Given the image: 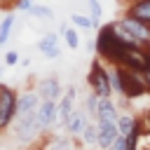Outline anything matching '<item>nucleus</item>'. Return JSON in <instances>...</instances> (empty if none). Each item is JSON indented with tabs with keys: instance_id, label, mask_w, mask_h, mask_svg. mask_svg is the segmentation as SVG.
<instances>
[{
	"instance_id": "f257e3e1",
	"label": "nucleus",
	"mask_w": 150,
	"mask_h": 150,
	"mask_svg": "<svg viewBox=\"0 0 150 150\" xmlns=\"http://www.w3.org/2000/svg\"><path fill=\"white\" fill-rule=\"evenodd\" d=\"M110 80H112L115 94L122 101H136V98L150 94L145 82H143V75L136 73V70H129V68H122V66H110Z\"/></svg>"
},
{
	"instance_id": "f03ea898",
	"label": "nucleus",
	"mask_w": 150,
	"mask_h": 150,
	"mask_svg": "<svg viewBox=\"0 0 150 150\" xmlns=\"http://www.w3.org/2000/svg\"><path fill=\"white\" fill-rule=\"evenodd\" d=\"M94 52H96V59H101V61L108 63V66H120V63H122V52H124V47L117 42L115 33H112V21L101 23V28L96 30Z\"/></svg>"
},
{
	"instance_id": "7ed1b4c3",
	"label": "nucleus",
	"mask_w": 150,
	"mask_h": 150,
	"mask_svg": "<svg viewBox=\"0 0 150 150\" xmlns=\"http://www.w3.org/2000/svg\"><path fill=\"white\" fill-rule=\"evenodd\" d=\"M87 87L96 96H115L112 80H110V66L103 63L101 59H94L87 73Z\"/></svg>"
},
{
	"instance_id": "20e7f679",
	"label": "nucleus",
	"mask_w": 150,
	"mask_h": 150,
	"mask_svg": "<svg viewBox=\"0 0 150 150\" xmlns=\"http://www.w3.org/2000/svg\"><path fill=\"white\" fill-rule=\"evenodd\" d=\"M12 136L19 145H33L35 141H42V134L38 129V120H35V112L33 115H23V117H16L14 124H12Z\"/></svg>"
},
{
	"instance_id": "39448f33",
	"label": "nucleus",
	"mask_w": 150,
	"mask_h": 150,
	"mask_svg": "<svg viewBox=\"0 0 150 150\" xmlns=\"http://www.w3.org/2000/svg\"><path fill=\"white\" fill-rule=\"evenodd\" d=\"M16 98H19V91L0 82V134L12 129L16 120Z\"/></svg>"
},
{
	"instance_id": "423d86ee",
	"label": "nucleus",
	"mask_w": 150,
	"mask_h": 150,
	"mask_svg": "<svg viewBox=\"0 0 150 150\" xmlns=\"http://www.w3.org/2000/svg\"><path fill=\"white\" fill-rule=\"evenodd\" d=\"M75 103H77V89H75L73 84H68L66 91H63V96L56 101V117H59V120H56V129H63V127L68 124L73 110L77 108Z\"/></svg>"
},
{
	"instance_id": "0eeeda50",
	"label": "nucleus",
	"mask_w": 150,
	"mask_h": 150,
	"mask_svg": "<svg viewBox=\"0 0 150 150\" xmlns=\"http://www.w3.org/2000/svg\"><path fill=\"white\" fill-rule=\"evenodd\" d=\"M35 91H38V96L42 101H59L66 89H63V84H61V80L56 75H45V77H40L35 82Z\"/></svg>"
},
{
	"instance_id": "6e6552de",
	"label": "nucleus",
	"mask_w": 150,
	"mask_h": 150,
	"mask_svg": "<svg viewBox=\"0 0 150 150\" xmlns=\"http://www.w3.org/2000/svg\"><path fill=\"white\" fill-rule=\"evenodd\" d=\"M35 120H38V129L42 136H47L49 131L56 129V101H40V108L35 112Z\"/></svg>"
},
{
	"instance_id": "1a4fd4ad",
	"label": "nucleus",
	"mask_w": 150,
	"mask_h": 150,
	"mask_svg": "<svg viewBox=\"0 0 150 150\" xmlns=\"http://www.w3.org/2000/svg\"><path fill=\"white\" fill-rule=\"evenodd\" d=\"M89 122H91V117L87 115V110H84V108H75L73 115H70V120H68V124L63 127V131H66L70 138L80 141L82 134H84V129L89 127Z\"/></svg>"
},
{
	"instance_id": "9d476101",
	"label": "nucleus",
	"mask_w": 150,
	"mask_h": 150,
	"mask_svg": "<svg viewBox=\"0 0 150 150\" xmlns=\"http://www.w3.org/2000/svg\"><path fill=\"white\" fill-rule=\"evenodd\" d=\"M96 129H98V143H96V148H98V150H110V145H112V143L117 141V136H120L117 122L96 120Z\"/></svg>"
},
{
	"instance_id": "9b49d317",
	"label": "nucleus",
	"mask_w": 150,
	"mask_h": 150,
	"mask_svg": "<svg viewBox=\"0 0 150 150\" xmlns=\"http://www.w3.org/2000/svg\"><path fill=\"white\" fill-rule=\"evenodd\" d=\"M40 150H75V138H70L66 131H49L47 136H42Z\"/></svg>"
},
{
	"instance_id": "f8f14e48",
	"label": "nucleus",
	"mask_w": 150,
	"mask_h": 150,
	"mask_svg": "<svg viewBox=\"0 0 150 150\" xmlns=\"http://www.w3.org/2000/svg\"><path fill=\"white\" fill-rule=\"evenodd\" d=\"M35 47H38V52H40L45 59H59V56H61V35L47 30V33L40 35V40H38Z\"/></svg>"
},
{
	"instance_id": "ddd939ff",
	"label": "nucleus",
	"mask_w": 150,
	"mask_h": 150,
	"mask_svg": "<svg viewBox=\"0 0 150 150\" xmlns=\"http://www.w3.org/2000/svg\"><path fill=\"white\" fill-rule=\"evenodd\" d=\"M40 96L35 89H26V91H19V98H16V117H23V115H33L38 112L40 108Z\"/></svg>"
},
{
	"instance_id": "4468645a",
	"label": "nucleus",
	"mask_w": 150,
	"mask_h": 150,
	"mask_svg": "<svg viewBox=\"0 0 150 150\" xmlns=\"http://www.w3.org/2000/svg\"><path fill=\"white\" fill-rule=\"evenodd\" d=\"M120 21H122V26L134 35V40H136L141 47H150V28H145L141 21H136V19H131V16H122Z\"/></svg>"
},
{
	"instance_id": "2eb2a0df",
	"label": "nucleus",
	"mask_w": 150,
	"mask_h": 150,
	"mask_svg": "<svg viewBox=\"0 0 150 150\" xmlns=\"http://www.w3.org/2000/svg\"><path fill=\"white\" fill-rule=\"evenodd\" d=\"M124 16H131L145 28H150V0H131L124 9Z\"/></svg>"
},
{
	"instance_id": "dca6fc26",
	"label": "nucleus",
	"mask_w": 150,
	"mask_h": 150,
	"mask_svg": "<svg viewBox=\"0 0 150 150\" xmlns=\"http://www.w3.org/2000/svg\"><path fill=\"white\" fill-rule=\"evenodd\" d=\"M120 117V105L115 103L112 96H98V105H96V120H110V122H117Z\"/></svg>"
},
{
	"instance_id": "f3484780",
	"label": "nucleus",
	"mask_w": 150,
	"mask_h": 150,
	"mask_svg": "<svg viewBox=\"0 0 150 150\" xmlns=\"http://www.w3.org/2000/svg\"><path fill=\"white\" fill-rule=\"evenodd\" d=\"M59 35H61V40L66 42L68 49H80V33H77V28L73 23L61 21L59 23Z\"/></svg>"
},
{
	"instance_id": "a211bd4d",
	"label": "nucleus",
	"mask_w": 150,
	"mask_h": 150,
	"mask_svg": "<svg viewBox=\"0 0 150 150\" xmlns=\"http://www.w3.org/2000/svg\"><path fill=\"white\" fill-rule=\"evenodd\" d=\"M14 23H16V16H14L12 12L0 19V47L9 42V35H12V30H14Z\"/></svg>"
},
{
	"instance_id": "6ab92c4d",
	"label": "nucleus",
	"mask_w": 150,
	"mask_h": 150,
	"mask_svg": "<svg viewBox=\"0 0 150 150\" xmlns=\"http://www.w3.org/2000/svg\"><path fill=\"white\" fill-rule=\"evenodd\" d=\"M28 14L35 16V19H40V21H52V19H54V9H52L49 5H42V2H35Z\"/></svg>"
},
{
	"instance_id": "aec40b11",
	"label": "nucleus",
	"mask_w": 150,
	"mask_h": 150,
	"mask_svg": "<svg viewBox=\"0 0 150 150\" xmlns=\"http://www.w3.org/2000/svg\"><path fill=\"white\" fill-rule=\"evenodd\" d=\"M70 23H73L75 28H84V30H89V28H94V16H91V14L73 12V14H70Z\"/></svg>"
},
{
	"instance_id": "412c9836",
	"label": "nucleus",
	"mask_w": 150,
	"mask_h": 150,
	"mask_svg": "<svg viewBox=\"0 0 150 150\" xmlns=\"http://www.w3.org/2000/svg\"><path fill=\"white\" fill-rule=\"evenodd\" d=\"M80 143H84V145H89V148H96V143H98V129H96V122H94V120H91L89 127L84 129Z\"/></svg>"
},
{
	"instance_id": "4be33fe9",
	"label": "nucleus",
	"mask_w": 150,
	"mask_h": 150,
	"mask_svg": "<svg viewBox=\"0 0 150 150\" xmlns=\"http://www.w3.org/2000/svg\"><path fill=\"white\" fill-rule=\"evenodd\" d=\"M96 105H98V96L94 94V91H89V94H84V103H82V108L87 110V115L94 120L96 117Z\"/></svg>"
},
{
	"instance_id": "5701e85b",
	"label": "nucleus",
	"mask_w": 150,
	"mask_h": 150,
	"mask_svg": "<svg viewBox=\"0 0 150 150\" xmlns=\"http://www.w3.org/2000/svg\"><path fill=\"white\" fill-rule=\"evenodd\" d=\"M84 2L89 5V14L94 16V30H98L101 28V14H103L101 5H98V0H84Z\"/></svg>"
},
{
	"instance_id": "b1692460",
	"label": "nucleus",
	"mask_w": 150,
	"mask_h": 150,
	"mask_svg": "<svg viewBox=\"0 0 150 150\" xmlns=\"http://www.w3.org/2000/svg\"><path fill=\"white\" fill-rule=\"evenodd\" d=\"M19 61H21V54H19L16 49H7V52L2 54V63H5L7 68H12V66H19Z\"/></svg>"
},
{
	"instance_id": "393cba45",
	"label": "nucleus",
	"mask_w": 150,
	"mask_h": 150,
	"mask_svg": "<svg viewBox=\"0 0 150 150\" xmlns=\"http://www.w3.org/2000/svg\"><path fill=\"white\" fill-rule=\"evenodd\" d=\"M33 5H35V0H16V2H14V9H16V12H26V14H28V12L33 9Z\"/></svg>"
},
{
	"instance_id": "a878e982",
	"label": "nucleus",
	"mask_w": 150,
	"mask_h": 150,
	"mask_svg": "<svg viewBox=\"0 0 150 150\" xmlns=\"http://www.w3.org/2000/svg\"><path fill=\"white\" fill-rule=\"evenodd\" d=\"M14 2L16 0H0V12L2 9H14Z\"/></svg>"
},
{
	"instance_id": "bb28decb",
	"label": "nucleus",
	"mask_w": 150,
	"mask_h": 150,
	"mask_svg": "<svg viewBox=\"0 0 150 150\" xmlns=\"http://www.w3.org/2000/svg\"><path fill=\"white\" fill-rule=\"evenodd\" d=\"M141 75H143V82H145V87H148V91H150V68H148V70H143Z\"/></svg>"
},
{
	"instance_id": "cd10ccee",
	"label": "nucleus",
	"mask_w": 150,
	"mask_h": 150,
	"mask_svg": "<svg viewBox=\"0 0 150 150\" xmlns=\"http://www.w3.org/2000/svg\"><path fill=\"white\" fill-rule=\"evenodd\" d=\"M19 66H23V68H28V66H30V59H28V56H21V61H19Z\"/></svg>"
},
{
	"instance_id": "c85d7f7f",
	"label": "nucleus",
	"mask_w": 150,
	"mask_h": 150,
	"mask_svg": "<svg viewBox=\"0 0 150 150\" xmlns=\"http://www.w3.org/2000/svg\"><path fill=\"white\" fill-rule=\"evenodd\" d=\"M0 80H2V68H0Z\"/></svg>"
},
{
	"instance_id": "c756f323",
	"label": "nucleus",
	"mask_w": 150,
	"mask_h": 150,
	"mask_svg": "<svg viewBox=\"0 0 150 150\" xmlns=\"http://www.w3.org/2000/svg\"><path fill=\"white\" fill-rule=\"evenodd\" d=\"M30 150H40V148H30Z\"/></svg>"
},
{
	"instance_id": "7c9ffc66",
	"label": "nucleus",
	"mask_w": 150,
	"mask_h": 150,
	"mask_svg": "<svg viewBox=\"0 0 150 150\" xmlns=\"http://www.w3.org/2000/svg\"><path fill=\"white\" fill-rule=\"evenodd\" d=\"M0 61H2V59H0Z\"/></svg>"
}]
</instances>
